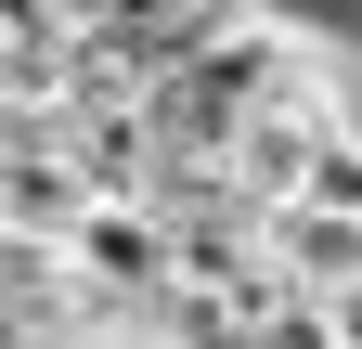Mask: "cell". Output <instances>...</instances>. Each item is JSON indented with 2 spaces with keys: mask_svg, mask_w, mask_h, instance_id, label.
<instances>
[{
  "mask_svg": "<svg viewBox=\"0 0 362 349\" xmlns=\"http://www.w3.org/2000/svg\"><path fill=\"white\" fill-rule=\"evenodd\" d=\"M298 65H310V26H285V13H220L194 52L156 78V143H168V155H220V168H233L246 117L285 91Z\"/></svg>",
  "mask_w": 362,
  "mask_h": 349,
  "instance_id": "6da1fadb",
  "label": "cell"
},
{
  "mask_svg": "<svg viewBox=\"0 0 362 349\" xmlns=\"http://www.w3.org/2000/svg\"><path fill=\"white\" fill-rule=\"evenodd\" d=\"M65 259H78L104 297H129V311H156V297L181 285V246H168V220H156V207H129V194H104V207H90V220L65 233Z\"/></svg>",
  "mask_w": 362,
  "mask_h": 349,
  "instance_id": "7a4b0ae2",
  "label": "cell"
},
{
  "mask_svg": "<svg viewBox=\"0 0 362 349\" xmlns=\"http://www.w3.org/2000/svg\"><path fill=\"white\" fill-rule=\"evenodd\" d=\"M259 259H272L298 297L337 311V297L362 285V220H337V207H272V220H259Z\"/></svg>",
  "mask_w": 362,
  "mask_h": 349,
  "instance_id": "3957f363",
  "label": "cell"
},
{
  "mask_svg": "<svg viewBox=\"0 0 362 349\" xmlns=\"http://www.w3.org/2000/svg\"><path fill=\"white\" fill-rule=\"evenodd\" d=\"M220 13H246V0H129V39H143V52H156V78H168V65L194 52Z\"/></svg>",
  "mask_w": 362,
  "mask_h": 349,
  "instance_id": "277c9868",
  "label": "cell"
},
{
  "mask_svg": "<svg viewBox=\"0 0 362 349\" xmlns=\"http://www.w3.org/2000/svg\"><path fill=\"white\" fill-rule=\"evenodd\" d=\"M337 349H362V285H349V297H337Z\"/></svg>",
  "mask_w": 362,
  "mask_h": 349,
  "instance_id": "5b68a950",
  "label": "cell"
},
{
  "mask_svg": "<svg viewBox=\"0 0 362 349\" xmlns=\"http://www.w3.org/2000/svg\"><path fill=\"white\" fill-rule=\"evenodd\" d=\"M0 349H26V336H0Z\"/></svg>",
  "mask_w": 362,
  "mask_h": 349,
  "instance_id": "8992f818",
  "label": "cell"
}]
</instances>
